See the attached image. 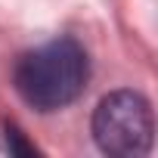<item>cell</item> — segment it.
I'll return each mask as SVG.
<instances>
[{
    "label": "cell",
    "instance_id": "cell-1",
    "mask_svg": "<svg viewBox=\"0 0 158 158\" xmlns=\"http://www.w3.org/2000/svg\"><path fill=\"white\" fill-rule=\"evenodd\" d=\"M87 77H90V62L84 47L71 37H59L19 59L16 90L31 109L56 112L84 93Z\"/></svg>",
    "mask_w": 158,
    "mask_h": 158
},
{
    "label": "cell",
    "instance_id": "cell-2",
    "mask_svg": "<svg viewBox=\"0 0 158 158\" xmlns=\"http://www.w3.org/2000/svg\"><path fill=\"white\" fill-rule=\"evenodd\" d=\"M93 139L106 155L118 158L146 155L155 139L152 106L133 90L109 93L93 112Z\"/></svg>",
    "mask_w": 158,
    "mask_h": 158
},
{
    "label": "cell",
    "instance_id": "cell-3",
    "mask_svg": "<svg viewBox=\"0 0 158 158\" xmlns=\"http://www.w3.org/2000/svg\"><path fill=\"white\" fill-rule=\"evenodd\" d=\"M6 149H10V152H19V155H34V152H37L31 143L22 139V133H19L13 124H6Z\"/></svg>",
    "mask_w": 158,
    "mask_h": 158
}]
</instances>
